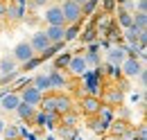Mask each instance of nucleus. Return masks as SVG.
<instances>
[{"mask_svg": "<svg viewBox=\"0 0 147 140\" xmlns=\"http://www.w3.org/2000/svg\"><path fill=\"white\" fill-rule=\"evenodd\" d=\"M59 136L63 140H75L77 138V127H59Z\"/></svg>", "mask_w": 147, "mask_h": 140, "instance_id": "473e14b6", "label": "nucleus"}, {"mask_svg": "<svg viewBox=\"0 0 147 140\" xmlns=\"http://www.w3.org/2000/svg\"><path fill=\"white\" fill-rule=\"evenodd\" d=\"M14 113L18 115L20 122L32 124V118H34V113H36V106H30V104H25V102H20V104L16 106V111H14Z\"/></svg>", "mask_w": 147, "mask_h": 140, "instance_id": "6ab92c4d", "label": "nucleus"}, {"mask_svg": "<svg viewBox=\"0 0 147 140\" xmlns=\"http://www.w3.org/2000/svg\"><path fill=\"white\" fill-rule=\"evenodd\" d=\"M63 45H66L63 41H61V43H52V45H50L48 50H43V52L38 54V57H41V61H45V59H52V57H57V54L61 52V48H63Z\"/></svg>", "mask_w": 147, "mask_h": 140, "instance_id": "c756f323", "label": "nucleus"}, {"mask_svg": "<svg viewBox=\"0 0 147 140\" xmlns=\"http://www.w3.org/2000/svg\"><path fill=\"white\" fill-rule=\"evenodd\" d=\"M57 118L59 115H55V113H43L41 108H36V113L32 118V124H36V127H52L57 122Z\"/></svg>", "mask_w": 147, "mask_h": 140, "instance_id": "a211bd4d", "label": "nucleus"}, {"mask_svg": "<svg viewBox=\"0 0 147 140\" xmlns=\"http://www.w3.org/2000/svg\"><path fill=\"white\" fill-rule=\"evenodd\" d=\"M122 34H125V41H127V43H131V45H136V41H138V36H140V32H138V30H136V27L131 25V27H127V30H125Z\"/></svg>", "mask_w": 147, "mask_h": 140, "instance_id": "72a5a7b5", "label": "nucleus"}, {"mask_svg": "<svg viewBox=\"0 0 147 140\" xmlns=\"http://www.w3.org/2000/svg\"><path fill=\"white\" fill-rule=\"evenodd\" d=\"M41 63H43V61H41V57H38V54H34V57H32V59H27L25 63H20L18 70H23V72H30V70H36Z\"/></svg>", "mask_w": 147, "mask_h": 140, "instance_id": "7c9ffc66", "label": "nucleus"}, {"mask_svg": "<svg viewBox=\"0 0 147 140\" xmlns=\"http://www.w3.org/2000/svg\"><path fill=\"white\" fill-rule=\"evenodd\" d=\"M48 2L50 0H30V7L32 9H43V7H48Z\"/></svg>", "mask_w": 147, "mask_h": 140, "instance_id": "4c0bfd02", "label": "nucleus"}, {"mask_svg": "<svg viewBox=\"0 0 147 140\" xmlns=\"http://www.w3.org/2000/svg\"><path fill=\"white\" fill-rule=\"evenodd\" d=\"M82 23H75V25H66V32H63V43H70V41H77L79 38V30Z\"/></svg>", "mask_w": 147, "mask_h": 140, "instance_id": "cd10ccee", "label": "nucleus"}, {"mask_svg": "<svg viewBox=\"0 0 147 140\" xmlns=\"http://www.w3.org/2000/svg\"><path fill=\"white\" fill-rule=\"evenodd\" d=\"M100 102H102V106L118 108V106L125 104V90H122L120 86H107V88H102V93H100Z\"/></svg>", "mask_w": 147, "mask_h": 140, "instance_id": "f257e3e1", "label": "nucleus"}, {"mask_svg": "<svg viewBox=\"0 0 147 140\" xmlns=\"http://www.w3.org/2000/svg\"><path fill=\"white\" fill-rule=\"evenodd\" d=\"M57 120H59L61 127H77V122H79V111H77V106H75L73 111H68V113L59 115Z\"/></svg>", "mask_w": 147, "mask_h": 140, "instance_id": "4be33fe9", "label": "nucleus"}, {"mask_svg": "<svg viewBox=\"0 0 147 140\" xmlns=\"http://www.w3.org/2000/svg\"><path fill=\"white\" fill-rule=\"evenodd\" d=\"M107 133L115 136V138H127V136H131V133H134V127H131L127 120H120V118H115V120L109 124Z\"/></svg>", "mask_w": 147, "mask_h": 140, "instance_id": "39448f33", "label": "nucleus"}, {"mask_svg": "<svg viewBox=\"0 0 147 140\" xmlns=\"http://www.w3.org/2000/svg\"><path fill=\"white\" fill-rule=\"evenodd\" d=\"M115 25L120 27V30H127L131 27V23H134V11H129L125 7H115Z\"/></svg>", "mask_w": 147, "mask_h": 140, "instance_id": "4468645a", "label": "nucleus"}, {"mask_svg": "<svg viewBox=\"0 0 147 140\" xmlns=\"http://www.w3.org/2000/svg\"><path fill=\"white\" fill-rule=\"evenodd\" d=\"M5 124H7V122H5L2 118H0V136H2V129H5Z\"/></svg>", "mask_w": 147, "mask_h": 140, "instance_id": "79ce46f5", "label": "nucleus"}, {"mask_svg": "<svg viewBox=\"0 0 147 140\" xmlns=\"http://www.w3.org/2000/svg\"><path fill=\"white\" fill-rule=\"evenodd\" d=\"M136 79H138V84H140V88H145V86H147V68H143V70H140Z\"/></svg>", "mask_w": 147, "mask_h": 140, "instance_id": "e433bc0d", "label": "nucleus"}, {"mask_svg": "<svg viewBox=\"0 0 147 140\" xmlns=\"http://www.w3.org/2000/svg\"><path fill=\"white\" fill-rule=\"evenodd\" d=\"M73 2H77V5H79V7H82V5H86V2H88V0H73Z\"/></svg>", "mask_w": 147, "mask_h": 140, "instance_id": "37998d69", "label": "nucleus"}, {"mask_svg": "<svg viewBox=\"0 0 147 140\" xmlns=\"http://www.w3.org/2000/svg\"><path fill=\"white\" fill-rule=\"evenodd\" d=\"M11 57L16 59V63H25L27 59H32V57H34V50H32L30 41H20V43H16V48L11 50Z\"/></svg>", "mask_w": 147, "mask_h": 140, "instance_id": "6e6552de", "label": "nucleus"}, {"mask_svg": "<svg viewBox=\"0 0 147 140\" xmlns=\"http://www.w3.org/2000/svg\"><path fill=\"white\" fill-rule=\"evenodd\" d=\"M97 2L100 0H88L86 5H82V16H91V14H95V9H97Z\"/></svg>", "mask_w": 147, "mask_h": 140, "instance_id": "f704fd0d", "label": "nucleus"}, {"mask_svg": "<svg viewBox=\"0 0 147 140\" xmlns=\"http://www.w3.org/2000/svg\"><path fill=\"white\" fill-rule=\"evenodd\" d=\"M18 104H20V97H18L16 90H9V93H2V95H0V111L14 113Z\"/></svg>", "mask_w": 147, "mask_h": 140, "instance_id": "9d476101", "label": "nucleus"}, {"mask_svg": "<svg viewBox=\"0 0 147 140\" xmlns=\"http://www.w3.org/2000/svg\"><path fill=\"white\" fill-rule=\"evenodd\" d=\"M18 97H20V102H25V104H30V106H36L41 104V97H43V93H38L36 88L32 86V84H27V86H23L18 90Z\"/></svg>", "mask_w": 147, "mask_h": 140, "instance_id": "423d86ee", "label": "nucleus"}, {"mask_svg": "<svg viewBox=\"0 0 147 140\" xmlns=\"http://www.w3.org/2000/svg\"><path fill=\"white\" fill-rule=\"evenodd\" d=\"M136 14H147V0H138L136 2Z\"/></svg>", "mask_w": 147, "mask_h": 140, "instance_id": "58836bf2", "label": "nucleus"}, {"mask_svg": "<svg viewBox=\"0 0 147 140\" xmlns=\"http://www.w3.org/2000/svg\"><path fill=\"white\" fill-rule=\"evenodd\" d=\"M97 115H100V120L109 127L113 120H115V108H111V106H102L100 111H97Z\"/></svg>", "mask_w": 147, "mask_h": 140, "instance_id": "c85d7f7f", "label": "nucleus"}, {"mask_svg": "<svg viewBox=\"0 0 147 140\" xmlns=\"http://www.w3.org/2000/svg\"><path fill=\"white\" fill-rule=\"evenodd\" d=\"M97 38H100V34H97V27H95V23H93V25H88V30H86L84 34L79 36V41H82L84 45H91V43H97Z\"/></svg>", "mask_w": 147, "mask_h": 140, "instance_id": "bb28decb", "label": "nucleus"}, {"mask_svg": "<svg viewBox=\"0 0 147 140\" xmlns=\"http://www.w3.org/2000/svg\"><path fill=\"white\" fill-rule=\"evenodd\" d=\"M143 68H145V63H143L140 59H134V57H127V59L120 63V72H122L125 79H136L138 72Z\"/></svg>", "mask_w": 147, "mask_h": 140, "instance_id": "20e7f679", "label": "nucleus"}, {"mask_svg": "<svg viewBox=\"0 0 147 140\" xmlns=\"http://www.w3.org/2000/svg\"><path fill=\"white\" fill-rule=\"evenodd\" d=\"M5 20H7V23H23V20H25V5H18V2H7Z\"/></svg>", "mask_w": 147, "mask_h": 140, "instance_id": "0eeeda50", "label": "nucleus"}, {"mask_svg": "<svg viewBox=\"0 0 147 140\" xmlns=\"http://www.w3.org/2000/svg\"><path fill=\"white\" fill-rule=\"evenodd\" d=\"M30 45H32L34 54H41L43 50H48L52 43L48 41V36L43 34V30H38V32H34V34H32V38H30Z\"/></svg>", "mask_w": 147, "mask_h": 140, "instance_id": "ddd939ff", "label": "nucleus"}, {"mask_svg": "<svg viewBox=\"0 0 147 140\" xmlns=\"http://www.w3.org/2000/svg\"><path fill=\"white\" fill-rule=\"evenodd\" d=\"M86 124H88V129H91V131L100 133V136H102V133H107V129H109L107 124H104L102 120H100V115H93V118H86Z\"/></svg>", "mask_w": 147, "mask_h": 140, "instance_id": "a878e982", "label": "nucleus"}, {"mask_svg": "<svg viewBox=\"0 0 147 140\" xmlns=\"http://www.w3.org/2000/svg\"><path fill=\"white\" fill-rule=\"evenodd\" d=\"M43 20H45V25H66L59 5H48L45 7V14H43Z\"/></svg>", "mask_w": 147, "mask_h": 140, "instance_id": "9b49d317", "label": "nucleus"}, {"mask_svg": "<svg viewBox=\"0 0 147 140\" xmlns=\"http://www.w3.org/2000/svg\"><path fill=\"white\" fill-rule=\"evenodd\" d=\"M100 108H102L100 97H95V95H79V106H77L79 115H84V118H93V115H97Z\"/></svg>", "mask_w": 147, "mask_h": 140, "instance_id": "f03ea898", "label": "nucleus"}, {"mask_svg": "<svg viewBox=\"0 0 147 140\" xmlns=\"http://www.w3.org/2000/svg\"><path fill=\"white\" fill-rule=\"evenodd\" d=\"M107 59H109V63H113V66H120V63L127 59L125 48H122V45H111L109 52H107Z\"/></svg>", "mask_w": 147, "mask_h": 140, "instance_id": "aec40b11", "label": "nucleus"}, {"mask_svg": "<svg viewBox=\"0 0 147 140\" xmlns=\"http://www.w3.org/2000/svg\"><path fill=\"white\" fill-rule=\"evenodd\" d=\"M102 9H104V14H113L115 11V0H102Z\"/></svg>", "mask_w": 147, "mask_h": 140, "instance_id": "c9c22d12", "label": "nucleus"}, {"mask_svg": "<svg viewBox=\"0 0 147 140\" xmlns=\"http://www.w3.org/2000/svg\"><path fill=\"white\" fill-rule=\"evenodd\" d=\"M127 2H129V0H115V7H125Z\"/></svg>", "mask_w": 147, "mask_h": 140, "instance_id": "a19ab883", "label": "nucleus"}, {"mask_svg": "<svg viewBox=\"0 0 147 140\" xmlns=\"http://www.w3.org/2000/svg\"><path fill=\"white\" fill-rule=\"evenodd\" d=\"M0 140H2V138H0Z\"/></svg>", "mask_w": 147, "mask_h": 140, "instance_id": "a18cd8bd", "label": "nucleus"}, {"mask_svg": "<svg viewBox=\"0 0 147 140\" xmlns=\"http://www.w3.org/2000/svg\"><path fill=\"white\" fill-rule=\"evenodd\" d=\"M32 86L36 88L38 93H50V79H48V72H38L36 77L32 79Z\"/></svg>", "mask_w": 147, "mask_h": 140, "instance_id": "412c9836", "label": "nucleus"}, {"mask_svg": "<svg viewBox=\"0 0 147 140\" xmlns=\"http://www.w3.org/2000/svg\"><path fill=\"white\" fill-rule=\"evenodd\" d=\"M138 32H147V14H136L134 11V23H131Z\"/></svg>", "mask_w": 147, "mask_h": 140, "instance_id": "2f4dec72", "label": "nucleus"}, {"mask_svg": "<svg viewBox=\"0 0 147 140\" xmlns=\"http://www.w3.org/2000/svg\"><path fill=\"white\" fill-rule=\"evenodd\" d=\"M63 32H66V25H45L43 27V34L48 36L50 43H61L63 41Z\"/></svg>", "mask_w": 147, "mask_h": 140, "instance_id": "2eb2a0df", "label": "nucleus"}, {"mask_svg": "<svg viewBox=\"0 0 147 140\" xmlns=\"http://www.w3.org/2000/svg\"><path fill=\"white\" fill-rule=\"evenodd\" d=\"M59 7H61V14H63V23H66V25H75V23H82V20H84V16H82V7H79L77 2H73V0H63Z\"/></svg>", "mask_w": 147, "mask_h": 140, "instance_id": "7ed1b4c3", "label": "nucleus"}, {"mask_svg": "<svg viewBox=\"0 0 147 140\" xmlns=\"http://www.w3.org/2000/svg\"><path fill=\"white\" fill-rule=\"evenodd\" d=\"M5 2H16V0H5Z\"/></svg>", "mask_w": 147, "mask_h": 140, "instance_id": "c03bdc74", "label": "nucleus"}, {"mask_svg": "<svg viewBox=\"0 0 147 140\" xmlns=\"http://www.w3.org/2000/svg\"><path fill=\"white\" fill-rule=\"evenodd\" d=\"M102 70V77H109V79H122V72H120V66H113V63H104V66H100Z\"/></svg>", "mask_w": 147, "mask_h": 140, "instance_id": "b1692460", "label": "nucleus"}, {"mask_svg": "<svg viewBox=\"0 0 147 140\" xmlns=\"http://www.w3.org/2000/svg\"><path fill=\"white\" fill-rule=\"evenodd\" d=\"M75 108V102L70 95H63V93H57L55 97V113L57 115H63V113H68V111H73Z\"/></svg>", "mask_w": 147, "mask_h": 140, "instance_id": "f8f14e48", "label": "nucleus"}, {"mask_svg": "<svg viewBox=\"0 0 147 140\" xmlns=\"http://www.w3.org/2000/svg\"><path fill=\"white\" fill-rule=\"evenodd\" d=\"M11 72H18V63H16V59H14L11 54L0 57V77H7V75H11Z\"/></svg>", "mask_w": 147, "mask_h": 140, "instance_id": "f3484780", "label": "nucleus"}, {"mask_svg": "<svg viewBox=\"0 0 147 140\" xmlns=\"http://www.w3.org/2000/svg\"><path fill=\"white\" fill-rule=\"evenodd\" d=\"M70 57H73L70 52H59L57 57H52V59H55V63H52V70H61V72H66Z\"/></svg>", "mask_w": 147, "mask_h": 140, "instance_id": "393cba45", "label": "nucleus"}, {"mask_svg": "<svg viewBox=\"0 0 147 140\" xmlns=\"http://www.w3.org/2000/svg\"><path fill=\"white\" fill-rule=\"evenodd\" d=\"M48 79H50V88H52V90H61V88L68 86V77H66V72H61V70H50V72H48Z\"/></svg>", "mask_w": 147, "mask_h": 140, "instance_id": "dca6fc26", "label": "nucleus"}, {"mask_svg": "<svg viewBox=\"0 0 147 140\" xmlns=\"http://www.w3.org/2000/svg\"><path fill=\"white\" fill-rule=\"evenodd\" d=\"M86 70H88L86 59H84L82 54H73V57H70V61H68V68H66V72H70L73 77H82Z\"/></svg>", "mask_w": 147, "mask_h": 140, "instance_id": "1a4fd4ad", "label": "nucleus"}, {"mask_svg": "<svg viewBox=\"0 0 147 140\" xmlns=\"http://www.w3.org/2000/svg\"><path fill=\"white\" fill-rule=\"evenodd\" d=\"M0 138H2V140H23V138H20V127H18V124H5Z\"/></svg>", "mask_w": 147, "mask_h": 140, "instance_id": "5701e85b", "label": "nucleus"}, {"mask_svg": "<svg viewBox=\"0 0 147 140\" xmlns=\"http://www.w3.org/2000/svg\"><path fill=\"white\" fill-rule=\"evenodd\" d=\"M5 11H7V2H5V0H0V20L5 18Z\"/></svg>", "mask_w": 147, "mask_h": 140, "instance_id": "ea45409f", "label": "nucleus"}]
</instances>
